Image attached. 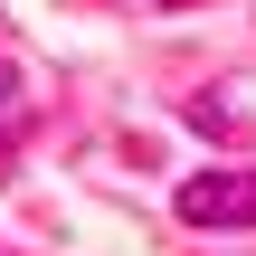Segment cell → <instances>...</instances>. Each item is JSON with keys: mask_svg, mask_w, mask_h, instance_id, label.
<instances>
[{"mask_svg": "<svg viewBox=\"0 0 256 256\" xmlns=\"http://www.w3.org/2000/svg\"><path fill=\"white\" fill-rule=\"evenodd\" d=\"M171 209L190 228H256V171H190L171 190Z\"/></svg>", "mask_w": 256, "mask_h": 256, "instance_id": "obj_1", "label": "cell"}, {"mask_svg": "<svg viewBox=\"0 0 256 256\" xmlns=\"http://www.w3.org/2000/svg\"><path fill=\"white\" fill-rule=\"evenodd\" d=\"M10 104H19V76H10V66H0V114H10Z\"/></svg>", "mask_w": 256, "mask_h": 256, "instance_id": "obj_2", "label": "cell"}]
</instances>
